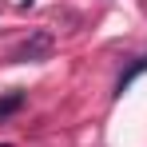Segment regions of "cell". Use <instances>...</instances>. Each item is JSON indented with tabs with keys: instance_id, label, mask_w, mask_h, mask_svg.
I'll return each instance as SVG.
<instances>
[{
	"instance_id": "cell-1",
	"label": "cell",
	"mask_w": 147,
	"mask_h": 147,
	"mask_svg": "<svg viewBox=\"0 0 147 147\" xmlns=\"http://www.w3.org/2000/svg\"><path fill=\"white\" fill-rule=\"evenodd\" d=\"M52 48H56V40H52V32H32L20 48L12 52V60L16 64H40V60H48Z\"/></svg>"
},
{
	"instance_id": "cell-2",
	"label": "cell",
	"mask_w": 147,
	"mask_h": 147,
	"mask_svg": "<svg viewBox=\"0 0 147 147\" xmlns=\"http://www.w3.org/2000/svg\"><path fill=\"white\" fill-rule=\"evenodd\" d=\"M143 72H147V52L135 60V64H131V68H123V72H119V80H115V92H111V96H123V88H131V84H135Z\"/></svg>"
},
{
	"instance_id": "cell-3",
	"label": "cell",
	"mask_w": 147,
	"mask_h": 147,
	"mask_svg": "<svg viewBox=\"0 0 147 147\" xmlns=\"http://www.w3.org/2000/svg\"><path fill=\"white\" fill-rule=\"evenodd\" d=\"M24 103H28V92H20V88H12L8 96H0V123L8 119V115H16Z\"/></svg>"
},
{
	"instance_id": "cell-4",
	"label": "cell",
	"mask_w": 147,
	"mask_h": 147,
	"mask_svg": "<svg viewBox=\"0 0 147 147\" xmlns=\"http://www.w3.org/2000/svg\"><path fill=\"white\" fill-rule=\"evenodd\" d=\"M20 8H32V0H20Z\"/></svg>"
}]
</instances>
